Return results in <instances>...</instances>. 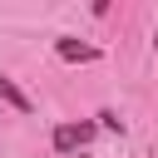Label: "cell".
I'll use <instances>...</instances> for the list:
<instances>
[{
  "label": "cell",
  "mask_w": 158,
  "mask_h": 158,
  "mask_svg": "<svg viewBox=\"0 0 158 158\" xmlns=\"http://www.w3.org/2000/svg\"><path fill=\"white\" fill-rule=\"evenodd\" d=\"M89 138H94V123H59L49 143H54L59 153H69V148H84Z\"/></svg>",
  "instance_id": "obj_1"
},
{
  "label": "cell",
  "mask_w": 158,
  "mask_h": 158,
  "mask_svg": "<svg viewBox=\"0 0 158 158\" xmlns=\"http://www.w3.org/2000/svg\"><path fill=\"white\" fill-rule=\"evenodd\" d=\"M54 54H59V59H69V64H74V59H79V64L99 59V49H94V44H79V40H59V44H54Z\"/></svg>",
  "instance_id": "obj_3"
},
{
  "label": "cell",
  "mask_w": 158,
  "mask_h": 158,
  "mask_svg": "<svg viewBox=\"0 0 158 158\" xmlns=\"http://www.w3.org/2000/svg\"><path fill=\"white\" fill-rule=\"evenodd\" d=\"M153 49H158V35H153Z\"/></svg>",
  "instance_id": "obj_4"
},
{
  "label": "cell",
  "mask_w": 158,
  "mask_h": 158,
  "mask_svg": "<svg viewBox=\"0 0 158 158\" xmlns=\"http://www.w3.org/2000/svg\"><path fill=\"white\" fill-rule=\"evenodd\" d=\"M0 99H5L10 109H20V114H30V109H35V99H30V94H25L10 74H0Z\"/></svg>",
  "instance_id": "obj_2"
}]
</instances>
